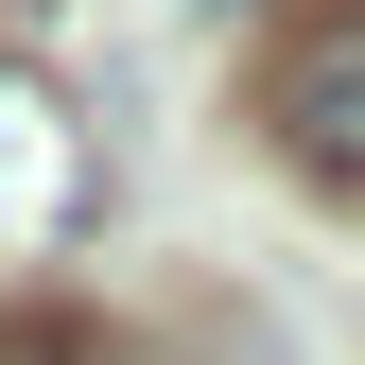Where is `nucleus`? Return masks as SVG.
I'll use <instances>...</instances> for the list:
<instances>
[{"mask_svg":"<svg viewBox=\"0 0 365 365\" xmlns=\"http://www.w3.org/2000/svg\"><path fill=\"white\" fill-rule=\"evenodd\" d=\"M261 122H279V157L313 174V192H348V209H365V0H348V18H313L296 53H279Z\"/></svg>","mask_w":365,"mask_h":365,"instance_id":"nucleus-1","label":"nucleus"},{"mask_svg":"<svg viewBox=\"0 0 365 365\" xmlns=\"http://www.w3.org/2000/svg\"><path fill=\"white\" fill-rule=\"evenodd\" d=\"M87 226V122L0 53V244H70Z\"/></svg>","mask_w":365,"mask_h":365,"instance_id":"nucleus-2","label":"nucleus"}]
</instances>
